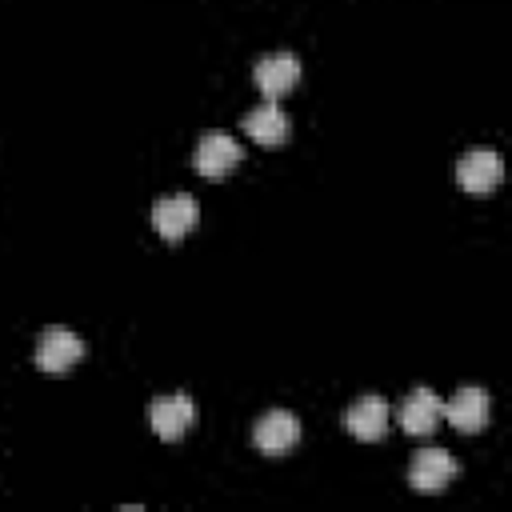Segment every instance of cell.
Returning <instances> with one entry per match:
<instances>
[{
    "instance_id": "cell-1",
    "label": "cell",
    "mask_w": 512,
    "mask_h": 512,
    "mask_svg": "<svg viewBox=\"0 0 512 512\" xmlns=\"http://www.w3.org/2000/svg\"><path fill=\"white\" fill-rule=\"evenodd\" d=\"M80 356H84V340H80L72 328H64V324L44 328L40 340H36V352H32V360H36L40 372H64V368H72Z\"/></svg>"
},
{
    "instance_id": "cell-2",
    "label": "cell",
    "mask_w": 512,
    "mask_h": 512,
    "mask_svg": "<svg viewBox=\"0 0 512 512\" xmlns=\"http://www.w3.org/2000/svg\"><path fill=\"white\" fill-rule=\"evenodd\" d=\"M500 176H504V164H500V152L496 148H468L456 160V180L472 196H488L500 184Z\"/></svg>"
},
{
    "instance_id": "cell-3",
    "label": "cell",
    "mask_w": 512,
    "mask_h": 512,
    "mask_svg": "<svg viewBox=\"0 0 512 512\" xmlns=\"http://www.w3.org/2000/svg\"><path fill=\"white\" fill-rule=\"evenodd\" d=\"M460 464L448 448H420L412 456V468H408V484L416 492H444L452 480H456Z\"/></svg>"
},
{
    "instance_id": "cell-4",
    "label": "cell",
    "mask_w": 512,
    "mask_h": 512,
    "mask_svg": "<svg viewBox=\"0 0 512 512\" xmlns=\"http://www.w3.org/2000/svg\"><path fill=\"white\" fill-rule=\"evenodd\" d=\"M148 424H152V432H156L160 440H180V436L196 424V404H192V396H184V392L156 396V400L148 404Z\"/></svg>"
},
{
    "instance_id": "cell-5",
    "label": "cell",
    "mask_w": 512,
    "mask_h": 512,
    "mask_svg": "<svg viewBox=\"0 0 512 512\" xmlns=\"http://www.w3.org/2000/svg\"><path fill=\"white\" fill-rule=\"evenodd\" d=\"M252 440H256V448L264 456H288L296 448V440H300V420L288 408H272V412H264L256 420Z\"/></svg>"
},
{
    "instance_id": "cell-6",
    "label": "cell",
    "mask_w": 512,
    "mask_h": 512,
    "mask_svg": "<svg viewBox=\"0 0 512 512\" xmlns=\"http://www.w3.org/2000/svg\"><path fill=\"white\" fill-rule=\"evenodd\" d=\"M192 164H196V172L208 176V180L228 176V172L240 164V144H236V136H228V132H208V136H200Z\"/></svg>"
},
{
    "instance_id": "cell-7",
    "label": "cell",
    "mask_w": 512,
    "mask_h": 512,
    "mask_svg": "<svg viewBox=\"0 0 512 512\" xmlns=\"http://www.w3.org/2000/svg\"><path fill=\"white\" fill-rule=\"evenodd\" d=\"M252 76H256V88L264 92V100H280L300 80V60L292 52H268L256 60Z\"/></svg>"
},
{
    "instance_id": "cell-8",
    "label": "cell",
    "mask_w": 512,
    "mask_h": 512,
    "mask_svg": "<svg viewBox=\"0 0 512 512\" xmlns=\"http://www.w3.org/2000/svg\"><path fill=\"white\" fill-rule=\"evenodd\" d=\"M200 220V204L192 196H164L152 204V228L164 240H180L184 232H192Z\"/></svg>"
},
{
    "instance_id": "cell-9",
    "label": "cell",
    "mask_w": 512,
    "mask_h": 512,
    "mask_svg": "<svg viewBox=\"0 0 512 512\" xmlns=\"http://www.w3.org/2000/svg\"><path fill=\"white\" fill-rule=\"evenodd\" d=\"M440 416H444V400H440L432 388L408 392L404 404H400V412H396V420H400V428H404L408 436H428V432L440 424Z\"/></svg>"
},
{
    "instance_id": "cell-10",
    "label": "cell",
    "mask_w": 512,
    "mask_h": 512,
    "mask_svg": "<svg viewBox=\"0 0 512 512\" xmlns=\"http://www.w3.org/2000/svg\"><path fill=\"white\" fill-rule=\"evenodd\" d=\"M488 408H492L488 392H484L480 384H464V388L444 404V416H448V424L460 428V432H480V428L488 424Z\"/></svg>"
},
{
    "instance_id": "cell-11",
    "label": "cell",
    "mask_w": 512,
    "mask_h": 512,
    "mask_svg": "<svg viewBox=\"0 0 512 512\" xmlns=\"http://www.w3.org/2000/svg\"><path fill=\"white\" fill-rule=\"evenodd\" d=\"M388 404L384 396H360L348 412H344V428L356 436V440H380L388 432Z\"/></svg>"
},
{
    "instance_id": "cell-12",
    "label": "cell",
    "mask_w": 512,
    "mask_h": 512,
    "mask_svg": "<svg viewBox=\"0 0 512 512\" xmlns=\"http://www.w3.org/2000/svg\"><path fill=\"white\" fill-rule=\"evenodd\" d=\"M256 144H284L288 140V116H284V108L276 104V100H264V104H256L248 116H244V124H240Z\"/></svg>"
}]
</instances>
